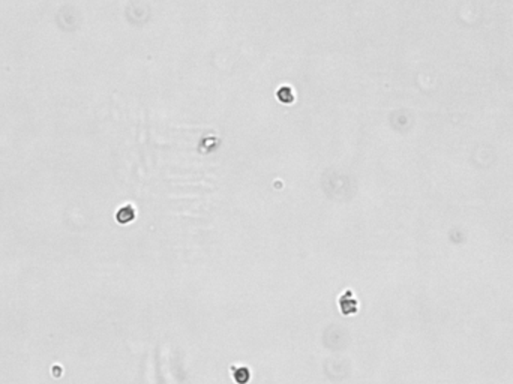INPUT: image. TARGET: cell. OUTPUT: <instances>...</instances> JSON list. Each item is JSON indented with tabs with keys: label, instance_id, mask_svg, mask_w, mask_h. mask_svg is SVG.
<instances>
[{
	"label": "cell",
	"instance_id": "6da1fadb",
	"mask_svg": "<svg viewBox=\"0 0 513 384\" xmlns=\"http://www.w3.org/2000/svg\"><path fill=\"white\" fill-rule=\"evenodd\" d=\"M339 308L344 315H351L357 312V300L353 297L351 291H347V293L339 297Z\"/></svg>",
	"mask_w": 513,
	"mask_h": 384
},
{
	"label": "cell",
	"instance_id": "7a4b0ae2",
	"mask_svg": "<svg viewBox=\"0 0 513 384\" xmlns=\"http://www.w3.org/2000/svg\"><path fill=\"white\" fill-rule=\"evenodd\" d=\"M231 371H233L231 377L237 384H248V381H249V378H251V372H249L248 368L234 366V368H231Z\"/></svg>",
	"mask_w": 513,
	"mask_h": 384
},
{
	"label": "cell",
	"instance_id": "3957f363",
	"mask_svg": "<svg viewBox=\"0 0 513 384\" xmlns=\"http://www.w3.org/2000/svg\"><path fill=\"white\" fill-rule=\"evenodd\" d=\"M134 218H135V209H134L132 206L122 207V209L117 212V215H116V219H117V222H120V224H128V222L134 221Z\"/></svg>",
	"mask_w": 513,
	"mask_h": 384
},
{
	"label": "cell",
	"instance_id": "277c9868",
	"mask_svg": "<svg viewBox=\"0 0 513 384\" xmlns=\"http://www.w3.org/2000/svg\"><path fill=\"white\" fill-rule=\"evenodd\" d=\"M278 99L281 101V102H284V104L293 102V101H294V92H293V89L288 87V86H284L282 89H279V90H278Z\"/></svg>",
	"mask_w": 513,
	"mask_h": 384
},
{
	"label": "cell",
	"instance_id": "5b68a950",
	"mask_svg": "<svg viewBox=\"0 0 513 384\" xmlns=\"http://www.w3.org/2000/svg\"><path fill=\"white\" fill-rule=\"evenodd\" d=\"M53 371H54V372H53L54 377H60V375H62V368H60V366H54Z\"/></svg>",
	"mask_w": 513,
	"mask_h": 384
}]
</instances>
